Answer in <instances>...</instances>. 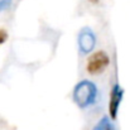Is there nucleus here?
<instances>
[{
  "instance_id": "1",
  "label": "nucleus",
  "mask_w": 130,
  "mask_h": 130,
  "mask_svg": "<svg viewBox=\"0 0 130 130\" xmlns=\"http://www.w3.org/2000/svg\"><path fill=\"white\" fill-rule=\"evenodd\" d=\"M72 99L75 101V104L81 107V109H86L88 106L93 105L96 102L97 99V87L93 82L84 80L80 81L72 92Z\"/></svg>"
},
{
  "instance_id": "7",
  "label": "nucleus",
  "mask_w": 130,
  "mask_h": 130,
  "mask_svg": "<svg viewBox=\"0 0 130 130\" xmlns=\"http://www.w3.org/2000/svg\"><path fill=\"white\" fill-rule=\"evenodd\" d=\"M6 38H8V33H6V30L0 29V44L4 43V42L6 41Z\"/></svg>"
},
{
  "instance_id": "3",
  "label": "nucleus",
  "mask_w": 130,
  "mask_h": 130,
  "mask_svg": "<svg viewBox=\"0 0 130 130\" xmlns=\"http://www.w3.org/2000/svg\"><path fill=\"white\" fill-rule=\"evenodd\" d=\"M77 42H78V48L81 53H91L96 44V37H95L93 30L88 27H84L78 33Z\"/></svg>"
},
{
  "instance_id": "6",
  "label": "nucleus",
  "mask_w": 130,
  "mask_h": 130,
  "mask_svg": "<svg viewBox=\"0 0 130 130\" xmlns=\"http://www.w3.org/2000/svg\"><path fill=\"white\" fill-rule=\"evenodd\" d=\"M11 3H13V0H0V11L9 9Z\"/></svg>"
},
{
  "instance_id": "2",
  "label": "nucleus",
  "mask_w": 130,
  "mask_h": 130,
  "mask_svg": "<svg viewBox=\"0 0 130 130\" xmlns=\"http://www.w3.org/2000/svg\"><path fill=\"white\" fill-rule=\"evenodd\" d=\"M110 58L104 51L95 52L93 54L90 56L87 61V71L91 75H99L101 71H104L109 66Z\"/></svg>"
},
{
  "instance_id": "5",
  "label": "nucleus",
  "mask_w": 130,
  "mask_h": 130,
  "mask_svg": "<svg viewBox=\"0 0 130 130\" xmlns=\"http://www.w3.org/2000/svg\"><path fill=\"white\" fill-rule=\"evenodd\" d=\"M92 130H116L112 121L110 120L109 116H104L99 120V123L92 128Z\"/></svg>"
},
{
  "instance_id": "4",
  "label": "nucleus",
  "mask_w": 130,
  "mask_h": 130,
  "mask_svg": "<svg viewBox=\"0 0 130 130\" xmlns=\"http://www.w3.org/2000/svg\"><path fill=\"white\" fill-rule=\"evenodd\" d=\"M123 96H124V90L118 82L114 84L111 92H110V104H109V112H110L111 119L114 120L118 116V111H119V106L123 100Z\"/></svg>"
}]
</instances>
